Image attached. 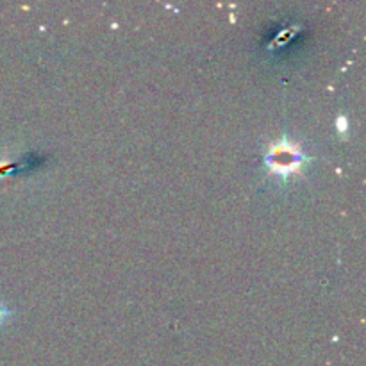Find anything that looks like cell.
Listing matches in <instances>:
<instances>
[{
	"instance_id": "cell-1",
	"label": "cell",
	"mask_w": 366,
	"mask_h": 366,
	"mask_svg": "<svg viewBox=\"0 0 366 366\" xmlns=\"http://www.w3.org/2000/svg\"><path fill=\"white\" fill-rule=\"evenodd\" d=\"M310 161V156L302 150V147L290 138H281L277 142L268 143L264 152V164L272 175L286 181L292 175L299 174L304 164Z\"/></svg>"
},
{
	"instance_id": "cell-2",
	"label": "cell",
	"mask_w": 366,
	"mask_h": 366,
	"mask_svg": "<svg viewBox=\"0 0 366 366\" xmlns=\"http://www.w3.org/2000/svg\"><path fill=\"white\" fill-rule=\"evenodd\" d=\"M7 318H9V310H7V307L4 306L2 300H0V327H2V325L6 324Z\"/></svg>"
}]
</instances>
